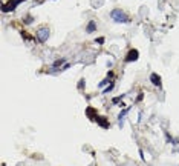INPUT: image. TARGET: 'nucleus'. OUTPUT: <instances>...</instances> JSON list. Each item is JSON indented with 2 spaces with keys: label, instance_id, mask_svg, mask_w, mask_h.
Returning <instances> with one entry per match:
<instances>
[{
  "label": "nucleus",
  "instance_id": "nucleus-1",
  "mask_svg": "<svg viewBox=\"0 0 179 166\" xmlns=\"http://www.w3.org/2000/svg\"><path fill=\"white\" fill-rule=\"evenodd\" d=\"M110 17L113 18L115 22H118V23H129V16L125 14L123 9H113L110 13Z\"/></svg>",
  "mask_w": 179,
  "mask_h": 166
},
{
  "label": "nucleus",
  "instance_id": "nucleus-2",
  "mask_svg": "<svg viewBox=\"0 0 179 166\" xmlns=\"http://www.w3.org/2000/svg\"><path fill=\"white\" fill-rule=\"evenodd\" d=\"M35 38L40 43H45V42L49 38V29H48V28H40V29L37 31Z\"/></svg>",
  "mask_w": 179,
  "mask_h": 166
},
{
  "label": "nucleus",
  "instance_id": "nucleus-3",
  "mask_svg": "<svg viewBox=\"0 0 179 166\" xmlns=\"http://www.w3.org/2000/svg\"><path fill=\"white\" fill-rule=\"evenodd\" d=\"M25 2V0H8V3L3 5V13H9V11H14L18 5Z\"/></svg>",
  "mask_w": 179,
  "mask_h": 166
},
{
  "label": "nucleus",
  "instance_id": "nucleus-4",
  "mask_svg": "<svg viewBox=\"0 0 179 166\" xmlns=\"http://www.w3.org/2000/svg\"><path fill=\"white\" fill-rule=\"evenodd\" d=\"M138 57H139L138 49H130V51L127 53V55H125V62H127V63H130V62H136Z\"/></svg>",
  "mask_w": 179,
  "mask_h": 166
},
{
  "label": "nucleus",
  "instance_id": "nucleus-5",
  "mask_svg": "<svg viewBox=\"0 0 179 166\" xmlns=\"http://www.w3.org/2000/svg\"><path fill=\"white\" fill-rule=\"evenodd\" d=\"M95 122H97V123H98V125H100L101 128H104V129H107L109 126H110L106 117H97V118H95Z\"/></svg>",
  "mask_w": 179,
  "mask_h": 166
},
{
  "label": "nucleus",
  "instance_id": "nucleus-6",
  "mask_svg": "<svg viewBox=\"0 0 179 166\" xmlns=\"http://www.w3.org/2000/svg\"><path fill=\"white\" fill-rule=\"evenodd\" d=\"M150 82H152V83H153V85H155V86H158V88H161V77H159V75H158V74H152V75H150Z\"/></svg>",
  "mask_w": 179,
  "mask_h": 166
},
{
  "label": "nucleus",
  "instance_id": "nucleus-7",
  "mask_svg": "<svg viewBox=\"0 0 179 166\" xmlns=\"http://www.w3.org/2000/svg\"><path fill=\"white\" fill-rule=\"evenodd\" d=\"M86 115H87V117H89L90 120H95V118H97V117H98V114H97V111L93 109V108H92V106H89V108H87V109H86Z\"/></svg>",
  "mask_w": 179,
  "mask_h": 166
},
{
  "label": "nucleus",
  "instance_id": "nucleus-8",
  "mask_svg": "<svg viewBox=\"0 0 179 166\" xmlns=\"http://www.w3.org/2000/svg\"><path fill=\"white\" fill-rule=\"evenodd\" d=\"M86 31H87V33H93V31H97V22H95V20H90L89 22V25H87V28H86Z\"/></svg>",
  "mask_w": 179,
  "mask_h": 166
},
{
  "label": "nucleus",
  "instance_id": "nucleus-9",
  "mask_svg": "<svg viewBox=\"0 0 179 166\" xmlns=\"http://www.w3.org/2000/svg\"><path fill=\"white\" fill-rule=\"evenodd\" d=\"M63 63H66V58H60V60H57V62H54V65H52V69H55V68H58V66H61Z\"/></svg>",
  "mask_w": 179,
  "mask_h": 166
},
{
  "label": "nucleus",
  "instance_id": "nucleus-10",
  "mask_svg": "<svg viewBox=\"0 0 179 166\" xmlns=\"http://www.w3.org/2000/svg\"><path fill=\"white\" fill-rule=\"evenodd\" d=\"M112 89H113V83H112V85H109V86H107V88H106V89H104L103 92H104V94H107V92L112 91Z\"/></svg>",
  "mask_w": 179,
  "mask_h": 166
},
{
  "label": "nucleus",
  "instance_id": "nucleus-11",
  "mask_svg": "<svg viewBox=\"0 0 179 166\" xmlns=\"http://www.w3.org/2000/svg\"><path fill=\"white\" fill-rule=\"evenodd\" d=\"M83 86H84V80H80L78 82V89H83Z\"/></svg>",
  "mask_w": 179,
  "mask_h": 166
},
{
  "label": "nucleus",
  "instance_id": "nucleus-12",
  "mask_svg": "<svg viewBox=\"0 0 179 166\" xmlns=\"http://www.w3.org/2000/svg\"><path fill=\"white\" fill-rule=\"evenodd\" d=\"M97 42H98L100 45H103V43H104V37H98V38H97Z\"/></svg>",
  "mask_w": 179,
  "mask_h": 166
},
{
  "label": "nucleus",
  "instance_id": "nucleus-13",
  "mask_svg": "<svg viewBox=\"0 0 179 166\" xmlns=\"http://www.w3.org/2000/svg\"><path fill=\"white\" fill-rule=\"evenodd\" d=\"M123 97H124V95H121V97H116V98H113V103H118L120 100H123Z\"/></svg>",
  "mask_w": 179,
  "mask_h": 166
},
{
  "label": "nucleus",
  "instance_id": "nucleus-14",
  "mask_svg": "<svg viewBox=\"0 0 179 166\" xmlns=\"http://www.w3.org/2000/svg\"><path fill=\"white\" fill-rule=\"evenodd\" d=\"M31 20H32V17H26V22H25V23H31Z\"/></svg>",
  "mask_w": 179,
  "mask_h": 166
}]
</instances>
